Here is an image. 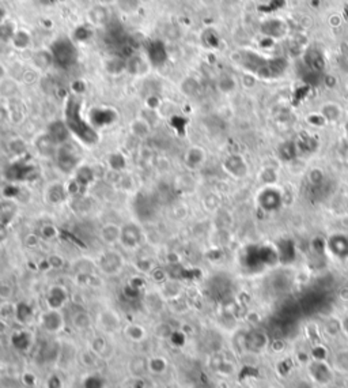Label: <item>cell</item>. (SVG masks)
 <instances>
[{
	"label": "cell",
	"instance_id": "1",
	"mask_svg": "<svg viewBox=\"0 0 348 388\" xmlns=\"http://www.w3.org/2000/svg\"><path fill=\"white\" fill-rule=\"evenodd\" d=\"M65 124L70 128L71 134L78 136L86 144H95L98 142V134L93 125L86 123L80 113V102L75 97L68 98L65 106Z\"/></svg>",
	"mask_w": 348,
	"mask_h": 388
},
{
	"label": "cell",
	"instance_id": "2",
	"mask_svg": "<svg viewBox=\"0 0 348 388\" xmlns=\"http://www.w3.org/2000/svg\"><path fill=\"white\" fill-rule=\"evenodd\" d=\"M305 371L312 382L317 387H329L335 383L336 372L329 364L328 360H313L310 359L305 364Z\"/></svg>",
	"mask_w": 348,
	"mask_h": 388
},
{
	"label": "cell",
	"instance_id": "3",
	"mask_svg": "<svg viewBox=\"0 0 348 388\" xmlns=\"http://www.w3.org/2000/svg\"><path fill=\"white\" fill-rule=\"evenodd\" d=\"M50 53L53 57V63H56L63 68H68L78 59V50L72 44V41L67 37H61L52 44L50 46Z\"/></svg>",
	"mask_w": 348,
	"mask_h": 388
},
{
	"label": "cell",
	"instance_id": "4",
	"mask_svg": "<svg viewBox=\"0 0 348 388\" xmlns=\"http://www.w3.org/2000/svg\"><path fill=\"white\" fill-rule=\"evenodd\" d=\"M55 155L60 170H63L64 173H71L72 170L76 169L80 162V158H82L78 149L72 146L70 142L60 144L56 150Z\"/></svg>",
	"mask_w": 348,
	"mask_h": 388
},
{
	"label": "cell",
	"instance_id": "5",
	"mask_svg": "<svg viewBox=\"0 0 348 388\" xmlns=\"http://www.w3.org/2000/svg\"><path fill=\"white\" fill-rule=\"evenodd\" d=\"M97 266L105 275H116L124 267V258L117 251H106L100 256Z\"/></svg>",
	"mask_w": 348,
	"mask_h": 388
},
{
	"label": "cell",
	"instance_id": "6",
	"mask_svg": "<svg viewBox=\"0 0 348 388\" xmlns=\"http://www.w3.org/2000/svg\"><path fill=\"white\" fill-rule=\"evenodd\" d=\"M142 240H143V230L140 229L139 225L128 222L121 226L120 244L127 251H136V248H139Z\"/></svg>",
	"mask_w": 348,
	"mask_h": 388
},
{
	"label": "cell",
	"instance_id": "7",
	"mask_svg": "<svg viewBox=\"0 0 348 388\" xmlns=\"http://www.w3.org/2000/svg\"><path fill=\"white\" fill-rule=\"evenodd\" d=\"M97 324L104 334H115L121 330V318L113 309H102L97 316Z\"/></svg>",
	"mask_w": 348,
	"mask_h": 388
},
{
	"label": "cell",
	"instance_id": "8",
	"mask_svg": "<svg viewBox=\"0 0 348 388\" xmlns=\"http://www.w3.org/2000/svg\"><path fill=\"white\" fill-rule=\"evenodd\" d=\"M41 327L49 334H57L64 329V318L60 309L48 308L40 318Z\"/></svg>",
	"mask_w": 348,
	"mask_h": 388
},
{
	"label": "cell",
	"instance_id": "9",
	"mask_svg": "<svg viewBox=\"0 0 348 388\" xmlns=\"http://www.w3.org/2000/svg\"><path fill=\"white\" fill-rule=\"evenodd\" d=\"M35 174H37V169L34 168V165H22L20 161H16L8 168L5 176L10 181H26V180H31L30 176H35Z\"/></svg>",
	"mask_w": 348,
	"mask_h": 388
},
{
	"label": "cell",
	"instance_id": "10",
	"mask_svg": "<svg viewBox=\"0 0 348 388\" xmlns=\"http://www.w3.org/2000/svg\"><path fill=\"white\" fill-rule=\"evenodd\" d=\"M48 136L50 139L53 140L57 146L60 144H64L67 142H70L71 131L70 128L67 127L65 121H60V120H55L52 121L49 125H48Z\"/></svg>",
	"mask_w": 348,
	"mask_h": 388
},
{
	"label": "cell",
	"instance_id": "11",
	"mask_svg": "<svg viewBox=\"0 0 348 388\" xmlns=\"http://www.w3.org/2000/svg\"><path fill=\"white\" fill-rule=\"evenodd\" d=\"M67 300H68V293H67V290L63 286L55 285V286H52L48 290V294H46L48 308L61 309Z\"/></svg>",
	"mask_w": 348,
	"mask_h": 388
},
{
	"label": "cell",
	"instance_id": "12",
	"mask_svg": "<svg viewBox=\"0 0 348 388\" xmlns=\"http://www.w3.org/2000/svg\"><path fill=\"white\" fill-rule=\"evenodd\" d=\"M185 165L190 170H197L205 162V151L200 146H192L189 147L188 151L185 153Z\"/></svg>",
	"mask_w": 348,
	"mask_h": 388
},
{
	"label": "cell",
	"instance_id": "13",
	"mask_svg": "<svg viewBox=\"0 0 348 388\" xmlns=\"http://www.w3.org/2000/svg\"><path fill=\"white\" fill-rule=\"evenodd\" d=\"M329 364L336 372V375L348 376V348L336 350L329 360Z\"/></svg>",
	"mask_w": 348,
	"mask_h": 388
},
{
	"label": "cell",
	"instance_id": "14",
	"mask_svg": "<svg viewBox=\"0 0 348 388\" xmlns=\"http://www.w3.org/2000/svg\"><path fill=\"white\" fill-rule=\"evenodd\" d=\"M67 195L68 194H67L65 185H63L61 183H52L45 189V200L52 206L63 203L67 198Z\"/></svg>",
	"mask_w": 348,
	"mask_h": 388
},
{
	"label": "cell",
	"instance_id": "15",
	"mask_svg": "<svg viewBox=\"0 0 348 388\" xmlns=\"http://www.w3.org/2000/svg\"><path fill=\"white\" fill-rule=\"evenodd\" d=\"M90 350H93L98 357L104 360H108L112 357L113 354V349L110 346V344L108 342V339L105 338L104 335H97L94 338L90 341L89 345Z\"/></svg>",
	"mask_w": 348,
	"mask_h": 388
},
{
	"label": "cell",
	"instance_id": "16",
	"mask_svg": "<svg viewBox=\"0 0 348 388\" xmlns=\"http://www.w3.org/2000/svg\"><path fill=\"white\" fill-rule=\"evenodd\" d=\"M246 348L250 353H261L264 352L267 346H268V338L267 335L261 331H254V333H250L246 337Z\"/></svg>",
	"mask_w": 348,
	"mask_h": 388
},
{
	"label": "cell",
	"instance_id": "17",
	"mask_svg": "<svg viewBox=\"0 0 348 388\" xmlns=\"http://www.w3.org/2000/svg\"><path fill=\"white\" fill-rule=\"evenodd\" d=\"M18 213V203L15 199L0 200V226L7 228Z\"/></svg>",
	"mask_w": 348,
	"mask_h": 388
},
{
	"label": "cell",
	"instance_id": "18",
	"mask_svg": "<svg viewBox=\"0 0 348 388\" xmlns=\"http://www.w3.org/2000/svg\"><path fill=\"white\" fill-rule=\"evenodd\" d=\"M90 119H91V125L94 124L97 127L109 125L110 123L116 121V112L109 108H95L91 110Z\"/></svg>",
	"mask_w": 348,
	"mask_h": 388
},
{
	"label": "cell",
	"instance_id": "19",
	"mask_svg": "<svg viewBox=\"0 0 348 388\" xmlns=\"http://www.w3.org/2000/svg\"><path fill=\"white\" fill-rule=\"evenodd\" d=\"M121 226L116 224H105L100 230V237L105 244L115 245L120 243Z\"/></svg>",
	"mask_w": 348,
	"mask_h": 388
},
{
	"label": "cell",
	"instance_id": "20",
	"mask_svg": "<svg viewBox=\"0 0 348 388\" xmlns=\"http://www.w3.org/2000/svg\"><path fill=\"white\" fill-rule=\"evenodd\" d=\"M261 33L268 38H279L286 33V25L280 19H268L261 25Z\"/></svg>",
	"mask_w": 348,
	"mask_h": 388
},
{
	"label": "cell",
	"instance_id": "21",
	"mask_svg": "<svg viewBox=\"0 0 348 388\" xmlns=\"http://www.w3.org/2000/svg\"><path fill=\"white\" fill-rule=\"evenodd\" d=\"M147 55H149V61L154 65H162L166 61V57H168L165 45L161 41H154L149 45Z\"/></svg>",
	"mask_w": 348,
	"mask_h": 388
},
{
	"label": "cell",
	"instance_id": "22",
	"mask_svg": "<svg viewBox=\"0 0 348 388\" xmlns=\"http://www.w3.org/2000/svg\"><path fill=\"white\" fill-rule=\"evenodd\" d=\"M71 323H72V327L78 331H89L93 327L94 320L87 311L80 309V311L74 312L72 318H71Z\"/></svg>",
	"mask_w": 348,
	"mask_h": 388
},
{
	"label": "cell",
	"instance_id": "23",
	"mask_svg": "<svg viewBox=\"0 0 348 388\" xmlns=\"http://www.w3.org/2000/svg\"><path fill=\"white\" fill-rule=\"evenodd\" d=\"M131 132L138 139H146L151 134V123L145 117H136L131 123Z\"/></svg>",
	"mask_w": 348,
	"mask_h": 388
},
{
	"label": "cell",
	"instance_id": "24",
	"mask_svg": "<svg viewBox=\"0 0 348 388\" xmlns=\"http://www.w3.org/2000/svg\"><path fill=\"white\" fill-rule=\"evenodd\" d=\"M224 169L227 170L231 176L242 177L246 174V164L241 157H229L224 161Z\"/></svg>",
	"mask_w": 348,
	"mask_h": 388
},
{
	"label": "cell",
	"instance_id": "25",
	"mask_svg": "<svg viewBox=\"0 0 348 388\" xmlns=\"http://www.w3.org/2000/svg\"><path fill=\"white\" fill-rule=\"evenodd\" d=\"M123 333H124L127 338L135 342V344H140V342H143L147 338V331L140 324H128V326L124 327Z\"/></svg>",
	"mask_w": 348,
	"mask_h": 388
},
{
	"label": "cell",
	"instance_id": "26",
	"mask_svg": "<svg viewBox=\"0 0 348 388\" xmlns=\"http://www.w3.org/2000/svg\"><path fill=\"white\" fill-rule=\"evenodd\" d=\"M74 179L76 180L83 188H86V187H89V185L94 181L95 172L89 165H82V166H79V168L76 169V174H75Z\"/></svg>",
	"mask_w": 348,
	"mask_h": 388
},
{
	"label": "cell",
	"instance_id": "27",
	"mask_svg": "<svg viewBox=\"0 0 348 388\" xmlns=\"http://www.w3.org/2000/svg\"><path fill=\"white\" fill-rule=\"evenodd\" d=\"M146 308L151 311V312H161L162 308H164L165 299L164 296L161 293H157V292H150V293L146 294Z\"/></svg>",
	"mask_w": 348,
	"mask_h": 388
},
{
	"label": "cell",
	"instance_id": "28",
	"mask_svg": "<svg viewBox=\"0 0 348 388\" xmlns=\"http://www.w3.org/2000/svg\"><path fill=\"white\" fill-rule=\"evenodd\" d=\"M79 357L80 363H82V365L86 367V368H97V367H100V363L104 361V360L98 357V356H97L93 350H90V349H87L85 352H80Z\"/></svg>",
	"mask_w": 348,
	"mask_h": 388
},
{
	"label": "cell",
	"instance_id": "29",
	"mask_svg": "<svg viewBox=\"0 0 348 388\" xmlns=\"http://www.w3.org/2000/svg\"><path fill=\"white\" fill-rule=\"evenodd\" d=\"M33 61H34L37 68L46 70V68L53 63V57H52L50 50H38V52H35L34 56H33Z\"/></svg>",
	"mask_w": 348,
	"mask_h": 388
},
{
	"label": "cell",
	"instance_id": "30",
	"mask_svg": "<svg viewBox=\"0 0 348 388\" xmlns=\"http://www.w3.org/2000/svg\"><path fill=\"white\" fill-rule=\"evenodd\" d=\"M108 164H109L110 170L123 173L125 170V166H127V159H125L124 154H121L120 151H116V153L109 155Z\"/></svg>",
	"mask_w": 348,
	"mask_h": 388
},
{
	"label": "cell",
	"instance_id": "31",
	"mask_svg": "<svg viewBox=\"0 0 348 388\" xmlns=\"http://www.w3.org/2000/svg\"><path fill=\"white\" fill-rule=\"evenodd\" d=\"M57 147H59V146L50 139L48 134L42 135L40 139H38V142H37V149H38V151H40L42 155H49V153L56 154Z\"/></svg>",
	"mask_w": 348,
	"mask_h": 388
},
{
	"label": "cell",
	"instance_id": "32",
	"mask_svg": "<svg viewBox=\"0 0 348 388\" xmlns=\"http://www.w3.org/2000/svg\"><path fill=\"white\" fill-rule=\"evenodd\" d=\"M161 294L164 296L165 300H175L179 294V286L175 284L173 279H168L162 284V290Z\"/></svg>",
	"mask_w": 348,
	"mask_h": 388
},
{
	"label": "cell",
	"instance_id": "33",
	"mask_svg": "<svg viewBox=\"0 0 348 388\" xmlns=\"http://www.w3.org/2000/svg\"><path fill=\"white\" fill-rule=\"evenodd\" d=\"M321 116L325 121H338L342 116V109L336 104H327L321 109Z\"/></svg>",
	"mask_w": 348,
	"mask_h": 388
},
{
	"label": "cell",
	"instance_id": "34",
	"mask_svg": "<svg viewBox=\"0 0 348 388\" xmlns=\"http://www.w3.org/2000/svg\"><path fill=\"white\" fill-rule=\"evenodd\" d=\"M30 41H31V38H30V34L27 33V31H25V30H16L14 37H12V40H11V42L14 44V46L16 48V49L23 50L29 46Z\"/></svg>",
	"mask_w": 348,
	"mask_h": 388
},
{
	"label": "cell",
	"instance_id": "35",
	"mask_svg": "<svg viewBox=\"0 0 348 388\" xmlns=\"http://www.w3.org/2000/svg\"><path fill=\"white\" fill-rule=\"evenodd\" d=\"M324 331H325V334L329 335L331 338L338 337L339 334L343 333V331H342V320L335 318L327 319V322L324 323Z\"/></svg>",
	"mask_w": 348,
	"mask_h": 388
},
{
	"label": "cell",
	"instance_id": "36",
	"mask_svg": "<svg viewBox=\"0 0 348 388\" xmlns=\"http://www.w3.org/2000/svg\"><path fill=\"white\" fill-rule=\"evenodd\" d=\"M106 70L110 74H121L123 71L127 70V61L121 59V57H110L106 61Z\"/></svg>",
	"mask_w": 348,
	"mask_h": 388
},
{
	"label": "cell",
	"instance_id": "37",
	"mask_svg": "<svg viewBox=\"0 0 348 388\" xmlns=\"http://www.w3.org/2000/svg\"><path fill=\"white\" fill-rule=\"evenodd\" d=\"M131 368H135L132 371V374L135 376H143L146 372H150L149 369V360L142 359V357H136L131 361Z\"/></svg>",
	"mask_w": 348,
	"mask_h": 388
},
{
	"label": "cell",
	"instance_id": "38",
	"mask_svg": "<svg viewBox=\"0 0 348 388\" xmlns=\"http://www.w3.org/2000/svg\"><path fill=\"white\" fill-rule=\"evenodd\" d=\"M7 147L15 155H22L27 151V144H26V142L22 138H12V139H10V142L7 143Z\"/></svg>",
	"mask_w": 348,
	"mask_h": 388
},
{
	"label": "cell",
	"instance_id": "39",
	"mask_svg": "<svg viewBox=\"0 0 348 388\" xmlns=\"http://www.w3.org/2000/svg\"><path fill=\"white\" fill-rule=\"evenodd\" d=\"M16 90H18V85L15 83L12 79H3L0 82V93L5 97H11V95H14L16 93Z\"/></svg>",
	"mask_w": 348,
	"mask_h": 388
},
{
	"label": "cell",
	"instance_id": "40",
	"mask_svg": "<svg viewBox=\"0 0 348 388\" xmlns=\"http://www.w3.org/2000/svg\"><path fill=\"white\" fill-rule=\"evenodd\" d=\"M308 63L312 65V67H313V70L316 71H321L324 68L323 56L320 55V52H317V50H312V52H309Z\"/></svg>",
	"mask_w": 348,
	"mask_h": 388
},
{
	"label": "cell",
	"instance_id": "41",
	"mask_svg": "<svg viewBox=\"0 0 348 388\" xmlns=\"http://www.w3.org/2000/svg\"><path fill=\"white\" fill-rule=\"evenodd\" d=\"M135 267L139 270L140 273H151L155 269L154 262L150 258H139L135 262Z\"/></svg>",
	"mask_w": 348,
	"mask_h": 388
},
{
	"label": "cell",
	"instance_id": "42",
	"mask_svg": "<svg viewBox=\"0 0 348 388\" xmlns=\"http://www.w3.org/2000/svg\"><path fill=\"white\" fill-rule=\"evenodd\" d=\"M14 297V288L4 281H0V300L10 301Z\"/></svg>",
	"mask_w": 348,
	"mask_h": 388
},
{
	"label": "cell",
	"instance_id": "43",
	"mask_svg": "<svg viewBox=\"0 0 348 388\" xmlns=\"http://www.w3.org/2000/svg\"><path fill=\"white\" fill-rule=\"evenodd\" d=\"M11 26L12 25H10V23H5V22L0 23V40L1 41H11L12 40V37H14L16 29L11 27Z\"/></svg>",
	"mask_w": 348,
	"mask_h": 388
},
{
	"label": "cell",
	"instance_id": "44",
	"mask_svg": "<svg viewBox=\"0 0 348 388\" xmlns=\"http://www.w3.org/2000/svg\"><path fill=\"white\" fill-rule=\"evenodd\" d=\"M219 89L222 90L223 93H230V91H233L235 89V80L229 76V75H226V76H222L220 80H219Z\"/></svg>",
	"mask_w": 348,
	"mask_h": 388
},
{
	"label": "cell",
	"instance_id": "45",
	"mask_svg": "<svg viewBox=\"0 0 348 388\" xmlns=\"http://www.w3.org/2000/svg\"><path fill=\"white\" fill-rule=\"evenodd\" d=\"M15 312H16V307L12 305L10 301H3V304L0 305V318L8 319L15 315Z\"/></svg>",
	"mask_w": 348,
	"mask_h": 388
},
{
	"label": "cell",
	"instance_id": "46",
	"mask_svg": "<svg viewBox=\"0 0 348 388\" xmlns=\"http://www.w3.org/2000/svg\"><path fill=\"white\" fill-rule=\"evenodd\" d=\"M59 236V230L56 229V226L53 225H44L41 228V237H44L46 240H53Z\"/></svg>",
	"mask_w": 348,
	"mask_h": 388
},
{
	"label": "cell",
	"instance_id": "47",
	"mask_svg": "<svg viewBox=\"0 0 348 388\" xmlns=\"http://www.w3.org/2000/svg\"><path fill=\"white\" fill-rule=\"evenodd\" d=\"M90 18L93 22L95 23H101V22H104L106 18H108V15L105 12L104 7H94L91 12H90Z\"/></svg>",
	"mask_w": 348,
	"mask_h": 388
},
{
	"label": "cell",
	"instance_id": "48",
	"mask_svg": "<svg viewBox=\"0 0 348 388\" xmlns=\"http://www.w3.org/2000/svg\"><path fill=\"white\" fill-rule=\"evenodd\" d=\"M291 388H319L316 384L308 378V376H304V378L295 379L291 384Z\"/></svg>",
	"mask_w": 348,
	"mask_h": 388
},
{
	"label": "cell",
	"instance_id": "49",
	"mask_svg": "<svg viewBox=\"0 0 348 388\" xmlns=\"http://www.w3.org/2000/svg\"><path fill=\"white\" fill-rule=\"evenodd\" d=\"M65 189H67V194L70 195V196H78V195L82 194L83 187H82L76 180L72 179L68 181V184L65 185Z\"/></svg>",
	"mask_w": 348,
	"mask_h": 388
},
{
	"label": "cell",
	"instance_id": "50",
	"mask_svg": "<svg viewBox=\"0 0 348 388\" xmlns=\"http://www.w3.org/2000/svg\"><path fill=\"white\" fill-rule=\"evenodd\" d=\"M25 245L30 249L37 248V247L40 245V236H38V234H35V233L26 234Z\"/></svg>",
	"mask_w": 348,
	"mask_h": 388
},
{
	"label": "cell",
	"instance_id": "51",
	"mask_svg": "<svg viewBox=\"0 0 348 388\" xmlns=\"http://www.w3.org/2000/svg\"><path fill=\"white\" fill-rule=\"evenodd\" d=\"M150 275H151V278L154 279L155 282H158V284H164L165 281H168V274L165 273V270L162 269H157L155 267L151 273H150Z\"/></svg>",
	"mask_w": 348,
	"mask_h": 388
},
{
	"label": "cell",
	"instance_id": "52",
	"mask_svg": "<svg viewBox=\"0 0 348 388\" xmlns=\"http://www.w3.org/2000/svg\"><path fill=\"white\" fill-rule=\"evenodd\" d=\"M48 264H49V267H52V269L59 270L64 266V259L61 258L60 255H50L49 258H48Z\"/></svg>",
	"mask_w": 348,
	"mask_h": 388
},
{
	"label": "cell",
	"instance_id": "53",
	"mask_svg": "<svg viewBox=\"0 0 348 388\" xmlns=\"http://www.w3.org/2000/svg\"><path fill=\"white\" fill-rule=\"evenodd\" d=\"M284 4H286V0H271L268 4H267V7L263 8V10L271 12V11H276L283 8Z\"/></svg>",
	"mask_w": 348,
	"mask_h": 388
},
{
	"label": "cell",
	"instance_id": "54",
	"mask_svg": "<svg viewBox=\"0 0 348 388\" xmlns=\"http://www.w3.org/2000/svg\"><path fill=\"white\" fill-rule=\"evenodd\" d=\"M4 196L5 199H15V198L18 196V188H16V185H8V187L4 189Z\"/></svg>",
	"mask_w": 348,
	"mask_h": 388
},
{
	"label": "cell",
	"instance_id": "55",
	"mask_svg": "<svg viewBox=\"0 0 348 388\" xmlns=\"http://www.w3.org/2000/svg\"><path fill=\"white\" fill-rule=\"evenodd\" d=\"M146 104H147V106H149V109L155 110V109H158V106H160L161 102H160V98H158L157 95H151V97L147 98Z\"/></svg>",
	"mask_w": 348,
	"mask_h": 388
},
{
	"label": "cell",
	"instance_id": "56",
	"mask_svg": "<svg viewBox=\"0 0 348 388\" xmlns=\"http://www.w3.org/2000/svg\"><path fill=\"white\" fill-rule=\"evenodd\" d=\"M7 333H8V323L5 322V319L0 318V337L5 335Z\"/></svg>",
	"mask_w": 348,
	"mask_h": 388
},
{
	"label": "cell",
	"instance_id": "57",
	"mask_svg": "<svg viewBox=\"0 0 348 388\" xmlns=\"http://www.w3.org/2000/svg\"><path fill=\"white\" fill-rule=\"evenodd\" d=\"M342 331H343L346 335H348V316L342 320Z\"/></svg>",
	"mask_w": 348,
	"mask_h": 388
},
{
	"label": "cell",
	"instance_id": "58",
	"mask_svg": "<svg viewBox=\"0 0 348 388\" xmlns=\"http://www.w3.org/2000/svg\"><path fill=\"white\" fill-rule=\"evenodd\" d=\"M7 239V228L4 226H0V243L4 241Z\"/></svg>",
	"mask_w": 348,
	"mask_h": 388
},
{
	"label": "cell",
	"instance_id": "59",
	"mask_svg": "<svg viewBox=\"0 0 348 388\" xmlns=\"http://www.w3.org/2000/svg\"><path fill=\"white\" fill-rule=\"evenodd\" d=\"M7 78V71H5V67L3 64H0V82Z\"/></svg>",
	"mask_w": 348,
	"mask_h": 388
},
{
	"label": "cell",
	"instance_id": "60",
	"mask_svg": "<svg viewBox=\"0 0 348 388\" xmlns=\"http://www.w3.org/2000/svg\"><path fill=\"white\" fill-rule=\"evenodd\" d=\"M346 12H347V19H348V8H346Z\"/></svg>",
	"mask_w": 348,
	"mask_h": 388
},
{
	"label": "cell",
	"instance_id": "61",
	"mask_svg": "<svg viewBox=\"0 0 348 388\" xmlns=\"http://www.w3.org/2000/svg\"><path fill=\"white\" fill-rule=\"evenodd\" d=\"M347 89H348V82H347Z\"/></svg>",
	"mask_w": 348,
	"mask_h": 388
}]
</instances>
